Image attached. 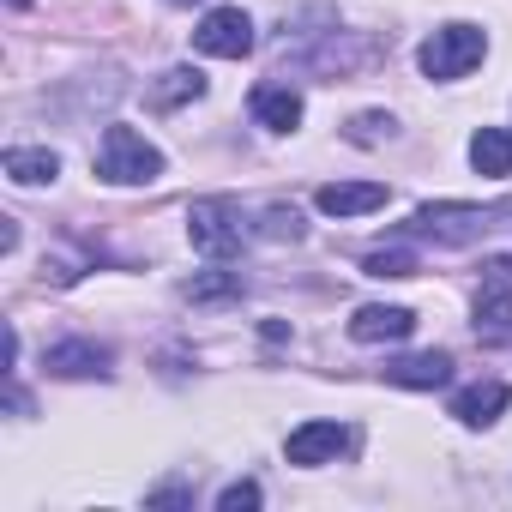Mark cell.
I'll return each mask as SVG.
<instances>
[{
    "mask_svg": "<svg viewBox=\"0 0 512 512\" xmlns=\"http://www.w3.org/2000/svg\"><path fill=\"white\" fill-rule=\"evenodd\" d=\"M97 175L109 181V187H145V181H157L163 175V151L145 139V133H133V127H103V145H97Z\"/></svg>",
    "mask_w": 512,
    "mask_h": 512,
    "instance_id": "cell-1",
    "label": "cell"
},
{
    "mask_svg": "<svg viewBox=\"0 0 512 512\" xmlns=\"http://www.w3.org/2000/svg\"><path fill=\"white\" fill-rule=\"evenodd\" d=\"M187 241L205 253V260H229V253H241V241H247V223H241V211L229 199H193Z\"/></svg>",
    "mask_w": 512,
    "mask_h": 512,
    "instance_id": "cell-2",
    "label": "cell"
},
{
    "mask_svg": "<svg viewBox=\"0 0 512 512\" xmlns=\"http://www.w3.org/2000/svg\"><path fill=\"white\" fill-rule=\"evenodd\" d=\"M482 55H488V37H482L476 25H440V31L422 43V55H416V61H422V73H428V79H464Z\"/></svg>",
    "mask_w": 512,
    "mask_h": 512,
    "instance_id": "cell-3",
    "label": "cell"
},
{
    "mask_svg": "<svg viewBox=\"0 0 512 512\" xmlns=\"http://www.w3.org/2000/svg\"><path fill=\"white\" fill-rule=\"evenodd\" d=\"M193 49L199 55H217V61H241L253 49V19L241 7H211L193 31Z\"/></svg>",
    "mask_w": 512,
    "mask_h": 512,
    "instance_id": "cell-4",
    "label": "cell"
},
{
    "mask_svg": "<svg viewBox=\"0 0 512 512\" xmlns=\"http://www.w3.org/2000/svg\"><path fill=\"white\" fill-rule=\"evenodd\" d=\"M500 211H482V205H422L416 211V235H434V241H470L482 229H494Z\"/></svg>",
    "mask_w": 512,
    "mask_h": 512,
    "instance_id": "cell-5",
    "label": "cell"
},
{
    "mask_svg": "<svg viewBox=\"0 0 512 512\" xmlns=\"http://www.w3.org/2000/svg\"><path fill=\"white\" fill-rule=\"evenodd\" d=\"M392 193H386V181H326L320 193H314V205L326 211V217H368V211H380Z\"/></svg>",
    "mask_w": 512,
    "mask_h": 512,
    "instance_id": "cell-6",
    "label": "cell"
},
{
    "mask_svg": "<svg viewBox=\"0 0 512 512\" xmlns=\"http://www.w3.org/2000/svg\"><path fill=\"white\" fill-rule=\"evenodd\" d=\"M344 446H350V428H344V422H302L284 452H290V464L314 470V464H332Z\"/></svg>",
    "mask_w": 512,
    "mask_h": 512,
    "instance_id": "cell-7",
    "label": "cell"
},
{
    "mask_svg": "<svg viewBox=\"0 0 512 512\" xmlns=\"http://www.w3.org/2000/svg\"><path fill=\"white\" fill-rule=\"evenodd\" d=\"M410 332H416L410 308H356V320H350L356 344H404Z\"/></svg>",
    "mask_w": 512,
    "mask_h": 512,
    "instance_id": "cell-8",
    "label": "cell"
},
{
    "mask_svg": "<svg viewBox=\"0 0 512 512\" xmlns=\"http://www.w3.org/2000/svg\"><path fill=\"white\" fill-rule=\"evenodd\" d=\"M43 368L61 374V380H97V374H109V350L91 344V338H73V344H55L43 356Z\"/></svg>",
    "mask_w": 512,
    "mask_h": 512,
    "instance_id": "cell-9",
    "label": "cell"
},
{
    "mask_svg": "<svg viewBox=\"0 0 512 512\" xmlns=\"http://www.w3.org/2000/svg\"><path fill=\"white\" fill-rule=\"evenodd\" d=\"M386 380H392V386H410V392H434V386L452 380V356H446V350H422V356L386 362Z\"/></svg>",
    "mask_w": 512,
    "mask_h": 512,
    "instance_id": "cell-10",
    "label": "cell"
},
{
    "mask_svg": "<svg viewBox=\"0 0 512 512\" xmlns=\"http://www.w3.org/2000/svg\"><path fill=\"white\" fill-rule=\"evenodd\" d=\"M506 404H512V386H506V380H482V386H470V392L452 398V416H458L464 428H488V422H500Z\"/></svg>",
    "mask_w": 512,
    "mask_h": 512,
    "instance_id": "cell-11",
    "label": "cell"
},
{
    "mask_svg": "<svg viewBox=\"0 0 512 512\" xmlns=\"http://www.w3.org/2000/svg\"><path fill=\"white\" fill-rule=\"evenodd\" d=\"M253 115H260V127H272V133H290L302 121V91L296 85H260L253 91Z\"/></svg>",
    "mask_w": 512,
    "mask_h": 512,
    "instance_id": "cell-12",
    "label": "cell"
},
{
    "mask_svg": "<svg viewBox=\"0 0 512 512\" xmlns=\"http://www.w3.org/2000/svg\"><path fill=\"white\" fill-rule=\"evenodd\" d=\"M470 169L488 175V181L512 175V133H506V127H476V139H470Z\"/></svg>",
    "mask_w": 512,
    "mask_h": 512,
    "instance_id": "cell-13",
    "label": "cell"
},
{
    "mask_svg": "<svg viewBox=\"0 0 512 512\" xmlns=\"http://www.w3.org/2000/svg\"><path fill=\"white\" fill-rule=\"evenodd\" d=\"M187 97H205V73H199V67H169V73L151 85V103H157V109H175V103H187Z\"/></svg>",
    "mask_w": 512,
    "mask_h": 512,
    "instance_id": "cell-14",
    "label": "cell"
},
{
    "mask_svg": "<svg viewBox=\"0 0 512 512\" xmlns=\"http://www.w3.org/2000/svg\"><path fill=\"white\" fill-rule=\"evenodd\" d=\"M476 332H482V338H506V332H512V290L488 284V290L476 296Z\"/></svg>",
    "mask_w": 512,
    "mask_h": 512,
    "instance_id": "cell-15",
    "label": "cell"
},
{
    "mask_svg": "<svg viewBox=\"0 0 512 512\" xmlns=\"http://www.w3.org/2000/svg\"><path fill=\"white\" fill-rule=\"evenodd\" d=\"M7 175H13L19 187H43V181L61 175V157H55V151H7Z\"/></svg>",
    "mask_w": 512,
    "mask_h": 512,
    "instance_id": "cell-16",
    "label": "cell"
},
{
    "mask_svg": "<svg viewBox=\"0 0 512 512\" xmlns=\"http://www.w3.org/2000/svg\"><path fill=\"white\" fill-rule=\"evenodd\" d=\"M362 272L368 278H416V253L410 247H380V253L362 260Z\"/></svg>",
    "mask_w": 512,
    "mask_h": 512,
    "instance_id": "cell-17",
    "label": "cell"
},
{
    "mask_svg": "<svg viewBox=\"0 0 512 512\" xmlns=\"http://www.w3.org/2000/svg\"><path fill=\"white\" fill-rule=\"evenodd\" d=\"M187 296H193V302H229V296H241V272H223V278H193V284H187Z\"/></svg>",
    "mask_w": 512,
    "mask_h": 512,
    "instance_id": "cell-18",
    "label": "cell"
},
{
    "mask_svg": "<svg viewBox=\"0 0 512 512\" xmlns=\"http://www.w3.org/2000/svg\"><path fill=\"white\" fill-rule=\"evenodd\" d=\"M253 506H260V482H229L217 494V512H253Z\"/></svg>",
    "mask_w": 512,
    "mask_h": 512,
    "instance_id": "cell-19",
    "label": "cell"
},
{
    "mask_svg": "<svg viewBox=\"0 0 512 512\" xmlns=\"http://www.w3.org/2000/svg\"><path fill=\"white\" fill-rule=\"evenodd\" d=\"M266 235H278V241L290 235V241H296V235H302V217L284 211V205H272V211H266Z\"/></svg>",
    "mask_w": 512,
    "mask_h": 512,
    "instance_id": "cell-20",
    "label": "cell"
},
{
    "mask_svg": "<svg viewBox=\"0 0 512 512\" xmlns=\"http://www.w3.org/2000/svg\"><path fill=\"white\" fill-rule=\"evenodd\" d=\"M380 127H392V121H386V115H362L350 139H362V145H374V139H380Z\"/></svg>",
    "mask_w": 512,
    "mask_h": 512,
    "instance_id": "cell-21",
    "label": "cell"
},
{
    "mask_svg": "<svg viewBox=\"0 0 512 512\" xmlns=\"http://www.w3.org/2000/svg\"><path fill=\"white\" fill-rule=\"evenodd\" d=\"M488 272H494V278H512V260H488Z\"/></svg>",
    "mask_w": 512,
    "mask_h": 512,
    "instance_id": "cell-22",
    "label": "cell"
},
{
    "mask_svg": "<svg viewBox=\"0 0 512 512\" xmlns=\"http://www.w3.org/2000/svg\"><path fill=\"white\" fill-rule=\"evenodd\" d=\"M175 7H193V0H175Z\"/></svg>",
    "mask_w": 512,
    "mask_h": 512,
    "instance_id": "cell-23",
    "label": "cell"
}]
</instances>
